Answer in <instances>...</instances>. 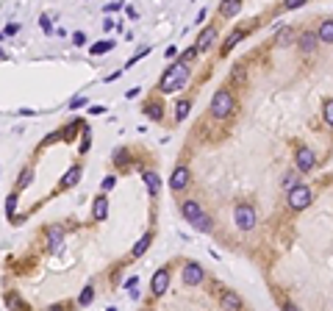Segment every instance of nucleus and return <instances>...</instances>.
I'll list each match as a JSON object with an SVG mask.
<instances>
[{
	"label": "nucleus",
	"instance_id": "nucleus-9",
	"mask_svg": "<svg viewBox=\"0 0 333 311\" xmlns=\"http://www.w3.org/2000/svg\"><path fill=\"white\" fill-rule=\"evenodd\" d=\"M316 45H319V34H311V31L300 34V50H303V53H314Z\"/></svg>",
	"mask_w": 333,
	"mask_h": 311
},
{
	"label": "nucleus",
	"instance_id": "nucleus-30",
	"mask_svg": "<svg viewBox=\"0 0 333 311\" xmlns=\"http://www.w3.org/2000/svg\"><path fill=\"white\" fill-rule=\"evenodd\" d=\"M92 147V131L89 128H83V139H81V153H86V150Z\"/></svg>",
	"mask_w": 333,
	"mask_h": 311
},
{
	"label": "nucleus",
	"instance_id": "nucleus-25",
	"mask_svg": "<svg viewBox=\"0 0 333 311\" xmlns=\"http://www.w3.org/2000/svg\"><path fill=\"white\" fill-rule=\"evenodd\" d=\"M114 48V42H100V45H92V56H103Z\"/></svg>",
	"mask_w": 333,
	"mask_h": 311
},
{
	"label": "nucleus",
	"instance_id": "nucleus-23",
	"mask_svg": "<svg viewBox=\"0 0 333 311\" xmlns=\"http://www.w3.org/2000/svg\"><path fill=\"white\" fill-rule=\"evenodd\" d=\"M175 108H178V111H175V120H178V122L186 120V114H189V100H181Z\"/></svg>",
	"mask_w": 333,
	"mask_h": 311
},
{
	"label": "nucleus",
	"instance_id": "nucleus-29",
	"mask_svg": "<svg viewBox=\"0 0 333 311\" xmlns=\"http://www.w3.org/2000/svg\"><path fill=\"white\" fill-rule=\"evenodd\" d=\"M300 184V175L297 173H286L283 175V186H286V189H291V186H297Z\"/></svg>",
	"mask_w": 333,
	"mask_h": 311
},
{
	"label": "nucleus",
	"instance_id": "nucleus-11",
	"mask_svg": "<svg viewBox=\"0 0 333 311\" xmlns=\"http://www.w3.org/2000/svg\"><path fill=\"white\" fill-rule=\"evenodd\" d=\"M244 39V28H236V31H231L228 34V39H225V45H222V56H228L233 48H236V42H242Z\"/></svg>",
	"mask_w": 333,
	"mask_h": 311
},
{
	"label": "nucleus",
	"instance_id": "nucleus-37",
	"mask_svg": "<svg viewBox=\"0 0 333 311\" xmlns=\"http://www.w3.org/2000/svg\"><path fill=\"white\" fill-rule=\"evenodd\" d=\"M86 106V97H75V100H70V108H81Z\"/></svg>",
	"mask_w": 333,
	"mask_h": 311
},
{
	"label": "nucleus",
	"instance_id": "nucleus-14",
	"mask_svg": "<svg viewBox=\"0 0 333 311\" xmlns=\"http://www.w3.org/2000/svg\"><path fill=\"white\" fill-rule=\"evenodd\" d=\"M61 239H64V233H61V228H53L50 225L48 228V245H50V250H61Z\"/></svg>",
	"mask_w": 333,
	"mask_h": 311
},
{
	"label": "nucleus",
	"instance_id": "nucleus-1",
	"mask_svg": "<svg viewBox=\"0 0 333 311\" xmlns=\"http://www.w3.org/2000/svg\"><path fill=\"white\" fill-rule=\"evenodd\" d=\"M186 84H189V64L175 61V64L166 67V72H164V78H161L158 89L161 92H178V89H184Z\"/></svg>",
	"mask_w": 333,
	"mask_h": 311
},
{
	"label": "nucleus",
	"instance_id": "nucleus-16",
	"mask_svg": "<svg viewBox=\"0 0 333 311\" xmlns=\"http://www.w3.org/2000/svg\"><path fill=\"white\" fill-rule=\"evenodd\" d=\"M239 9H242V0H222L220 3L222 17H233V14H239Z\"/></svg>",
	"mask_w": 333,
	"mask_h": 311
},
{
	"label": "nucleus",
	"instance_id": "nucleus-34",
	"mask_svg": "<svg viewBox=\"0 0 333 311\" xmlns=\"http://www.w3.org/2000/svg\"><path fill=\"white\" fill-rule=\"evenodd\" d=\"M72 42H75L78 48H81V45L86 42V34H83V31H75V34H72Z\"/></svg>",
	"mask_w": 333,
	"mask_h": 311
},
{
	"label": "nucleus",
	"instance_id": "nucleus-3",
	"mask_svg": "<svg viewBox=\"0 0 333 311\" xmlns=\"http://www.w3.org/2000/svg\"><path fill=\"white\" fill-rule=\"evenodd\" d=\"M233 222H236L239 231H253V228H256V222H258V214H256V209H253V206L239 203L236 211H233Z\"/></svg>",
	"mask_w": 333,
	"mask_h": 311
},
{
	"label": "nucleus",
	"instance_id": "nucleus-42",
	"mask_svg": "<svg viewBox=\"0 0 333 311\" xmlns=\"http://www.w3.org/2000/svg\"><path fill=\"white\" fill-rule=\"evenodd\" d=\"M111 186H114V175H108V178L103 181V189H111Z\"/></svg>",
	"mask_w": 333,
	"mask_h": 311
},
{
	"label": "nucleus",
	"instance_id": "nucleus-7",
	"mask_svg": "<svg viewBox=\"0 0 333 311\" xmlns=\"http://www.w3.org/2000/svg\"><path fill=\"white\" fill-rule=\"evenodd\" d=\"M166 286H170V269H158L153 275V281H150V289H153L155 297H161L166 292Z\"/></svg>",
	"mask_w": 333,
	"mask_h": 311
},
{
	"label": "nucleus",
	"instance_id": "nucleus-6",
	"mask_svg": "<svg viewBox=\"0 0 333 311\" xmlns=\"http://www.w3.org/2000/svg\"><path fill=\"white\" fill-rule=\"evenodd\" d=\"M203 278H206V272H203V267L197 261H189L184 267V283L186 286H197V283H203Z\"/></svg>",
	"mask_w": 333,
	"mask_h": 311
},
{
	"label": "nucleus",
	"instance_id": "nucleus-36",
	"mask_svg": "<svg viewBox=\"0 0 333 311\" xmlns=\"http://www.w3.org/2000/svg\"><path fill=\"white\" fill-rule=\"evenodd\" d=\"M136 278H128V281H125V286H128V289H131V297H136Z\"/></svg>",
	"mask_w": 333,
	"mask_h": 311
},
{
	"label": "nucleus",
	"instance_id": "nucleus-10",
	"mask_svg": "<svg viewBox=\"0 0 333 311\" xmlns=\"http://www.w3.org/2000/svg\"><path fill=\"white\" fill-rule=\"evenodd\" d=\"M214 42H217V28H206L200 34V39H197V50H200V53H203V50H211V45H214Z\"/></svg>",
	"mask_w": 333,
	"mask_h": 311
},
{
	"label": "nucleus",
	"instance_id": "nucleus-40",
	"mask_svg": "<svg viewBox=\"0 0 333 311\" xmlns=\"http://www.w3.org/2000/svg\"><path fill=\"white\" fill-rule=\"evenodd\" d=\"M231 78H233V81H242V78H244V70H242V67H236V70L231 72Z\"/></svg>",
	"mask_w": 333,
	"mask_h": 311
},
{
	"label": "nucleus",
	"instance_id": "nucleus-27",
	"mask_svg": "<svg viewBox=\"0 0 333 311\" xmlns=\"http://www.w3.org/2000/svg\"><path fill=\"white\" fill-rule=\"evenodd\" d=\"M92 297H95V289L86 286V289L81 292V297H78V303H81V305H89V303H92Z\"/></svg>",
	"mask_w": 333,
	"mask_h": 311
},
{
	"label": "nucleus",
	"instance_id": "nucleus-41",
	"mask_svg": "<svg viewBox=\"0 0 333 311\" xmlns=\"http://www.w3.org/2000/svg\"><path fill=\"white\" fill-rule=\"evenodd\" d=\"M6 305H20V308H23V303H20V297H14V294H9V297H6Z\"/></svg>",
	"mask_w": 333,
	"mask_h": 311
},
{
	"label": "nucleus",
	"instance_id": "nucleus-24",
	"mask_svg": "<svg viewBox=\"0 0 333 311\" xmlns=\"http://www.w3.org/2000/svg\"><path fill=\"white\" fill-rule=\"evenodd\" d=\"M128 162H131V156H128V150H117V153H114V164H117V167H125Z\"/></svg>",
	"mask_w": 333,
	"mask_h": 311
},
{
	"label": "nucleus",
	"instance_id": "nucleus-35",
	"mask_svg": "<svg viewBox=\"0 0 333 311\" xmlns=\"http://www.w3.org/2000/svg\"><path fill=\"white\" fill-rule=\"evenodd\" d=\"M20 31V25L17 23H12V25H6V28H3V36H14Z\"/></svg>",
	"mask_w": 333,
	"mask_h": 311
},
{
	"label": "nucleus",
	"instance_id": "nucleus-19",
	"mask_svg": "<svg viewBox=\"0 0 333 311\" xmlns=\"http://www.w3.org/2000/svg\"><path fill=\"white\" fill-rule=\"evenodd\" d=\"M106 214H108V200L106 198H97L95 200V209H92V217H95V220H106Z\"/></svg>",
	"mask_w": 333,
	"mask_h": 311
},
{
	"label": "nucleus",
	"instance_id": "nucleus-38",
	"mask_svg": "<svg viewBox=\"0 0 333 311\" xmlns=\"http://www.w3.org/2000/svg\"><path fill=\"white\" fill-rule=\"evenodd\" d=\"M42 31H45V34H50V31H53V25H50V17H42Z\"/></svg>",
	"mask_w": 333,
	"mask_h": 311
},
{
	"label": "nucleus",
	"instance_id": "nucleus-28",
	"mask_svg": "<svg viewBox=\"0 0 333 311\" xmlns=\"http://www.w3.org/2000/svg\"><path fill=\"white\" fill-rule=\"evenodd\" d=\"M322 114H325V122L333 128V100H325V106H322Z\"/></svg>",
	"mask_w": 333,
	"mask_h": 311
},
{
	"label": "nucleus",
	"instance_id": "nucleus-31",
	"mask_svg": "<svg viewBox=\"0 0 333 311\" xmlns=\"http://www.w3.org/2000/svg\"><path fill=\"white\" fill-rule=\"evenodd\" d=\"M31 178H34V173H31V170H23V173H20V181H17V186H20V189H25V186L31 184Z\"/></svg>",
	"mask_w": 333,
	"mask_h": 311
},
{
	"label": "nucleus",
	"instance_id": "nucleus-15",
	"mask_svg": "<svg viewBox=\"0 0 333 311\" xmlns=\"http://www.w3.org/2000/svg\"><path fill=\"white\" fill-rule=\"evenodd\" d=\"M78 181H81V167H70V170H67V175H64V178H61V189H70V186H75L78 184Z\"/></svg>",
	"mask_w": 333,
	"mask_h": 311
},
{
	"label": "nucleus",
	"instance_id": "nucleus-4",
	"mask_svg": "<svg viewBox=\"0 0 333 311\" xmlns=\"http://www.w3.org/2000/svg\"><path fill=\"white\" fill-rule=\"evenodd\" d=\"M311 200H314V198H311V189H308L305 184H297V186H291V189H289V206H291L294 211L308 209Z\"/></svg>",
	"mask_w": 333,
	"mask_h": 311
},
{
	"label": "nucleus",
	"instance_id": "nucleus-26",
	"mask_svg": "<svg viewBox=\"0 0 333 311\" xmlns=\"http://www.w3.org/2000/svg\"><path fill=\"white\" fill-rule=\"evenodd\" d=\"M17 200H20V195H9L6 198V214L9 217H14V211H17Z\"/></svg>",
	"mask_w": 333,
	"mask_h": 311
},
{
	"label": "nucleus",
	"instance_id": "nucleus-8",
	"mask_svg": "<svg viewBox=\"0 0 333 311\" xmlns=\"http://www.w3.org/2000/svg\"><path fill=\"white\" fill-rule=\"evenodd\" d=\"M170 186H173L175 192H184L186 186H189V167H175L173 178H170Z\"/></svg>",
	"mask_w": 333,
	"mask_h": 311
},
{
	"label": "nucleus",
	"instance_id": "nucleus-20",
	"mask_svg": "<svg viewBox=\"0 0 333 311\" xmlns=\"http://www.w3.org/2000/svg\"><path fill=\"white\" fill-rule=\"evenodd\" d=\"M316 34H319V42H333V20H325Z\"/></svg>",
	"mask_w": 333,
	"mask_h": 311
},
{
	"label": "nucleus",
	"instance_id": "nucleus-43",
	"mask_svg": "<svg viewBox=\"0 0 333 311\" xmlns=\"http://www.w3.org/2000/svg\"><path fill=\"white\" fill-rule=\"evenodd\" d=\"M103 111H106V106H92L89 108V114H103Z\"/></svg>",
	"mask_w": 333,
	"mask_h": 311
},
{
	"label": "nucleus",
	"instance_id": "nucleus-5",
	"mask_svg": "<svg viewBox=\"0 0 333 311\" xmlns=\"http://www.w3.org/2000/svg\"><path fill=\"white\" fill-rule=\"evenodd\" d=\"M316 164V153L314 150H308V147H300L297 153H294V167L300 170V173H308L311 167Z\"/></svg>",
	"mask_w": 333,
	"mask_h": 311
},
{
	"label": "nucleus",
	"instance_id": "nucleus-22",
	"mask_svg": "<svg viewBox=\"0 0 333 311\" xmlns=\"http://www.w3.org/2000/svg\"><path fill=\"white\" fill-rule=\"evenodd\" d=\"M291 36H294V31H291V28H280L278 36H275V42H278V45H289Z\"/></svg>",
	"mask_w": 333,
	"mask_h": 311
},
{
	"label": "nucleus",
	"instance_id": "nucleus-39",
	"mask_svg": "<svg viewBox=\"0 0 333 311\" xmlns=\"http://www.w3.org/2000/svg\"><path fill=\"white\" fill-rule=\"evenodd\" d=\"M303 3H305V0H286L283 6L286 9H297V6H303Z\"/></svg>",
	"mask_w": 333,
	"mask_h": 311
},
{
	"label": "nucleus",
	"instance_id": "nucleus-33",
	"mask_svg": "<svg viewBox=\"0 0 333 311\" xmlns=\"http://www.w3.org/2000/svg\"><path fill=\"white\" fill-rule=\"evenodd\" d=\"M147 117H150V120H161V106H158V103H150V106H147Z\"/></svg>",
	"mask_w": 333,
	"mask_h": 311
},
{
	"label": "nucleus",
	"instance_id": "nucleus-2",
	"mask_svg": "<svg viewBox=\"0 0 333 311\" xmlns=\"http://www.w3.org/2000/svg\"><path fill=\"white\" fill-rule=\"evenodd\" d=\"M236 108V100H233V95L228 89H220L214 95V100H211V117H217V120H225V117H231V111Z\"/></svg>",
	"mask_w": 333,
	"mask_h": 311
},
{
	"label": "nucleus",
	"instance_id": "nucleus-12",
	"mask_svg": "<svg viewBox=\"0 0 333 311\" xmlns=\"http://www.w3.org/2000/svg\"><path fill=\"white\" fill-rule=\"evenodd\" d=\"M142 178H144V184H147V195H150V198H155L158 189H161V178L155 173H142Z\"/></svg>",
	"mask_w": 333,
	"mask_h": 311
},
{
	"label": "nucleus",
	"instance_id": "nucleus-18",
	"mask_svg": "<svg viewBox=\"0 0 333 311\" xmlns=\"http://www.w3.org/2000/svg\"><path fill=\"white\" fill-rule=\"evenodd\" d=\"M150 242H153V233H144L142 239L136 242V245H133V250H131V256L133 258H139V256H144V250H147L150 247Z\"/></svg>",
	"mask_w": 333,
	"mask_h": 311
},
{
	"label": "nucleus",
	"instance_id": "nucleus-21",
	"mask_svg": "<svg viewBox=\"0 0 333 311\" xmlns=\"http://www.w3.org/2000/svg\"><path fill=\"white\" fill-rule=\"evenodd\" d=\"M192 225H195L197 231H203V233H206V231H211V225H214V222H211V217H208V214H200L195 222H192Z\"/></svg>",
	"mask_w": 333,
	"mask_h": 311
},
{
	"label": "nucleus",
	"instance_id": "nucleus-32",
	"mask_svg": "<svg viewBox=\"0 0 333 311\" xmlns=\"http://www.w3.org/2000/svg\"><path fill=\"white\" fill-rule=\"evenodd\" d=\"M197 53H200V50H197V48H189V50H184V53L178 56V61H184V64H189V61L195 59Z\"/></svg>",
	"mask_w": 333,
	"mask_h": 311
},
{
	"label": "nucleus",
	"instance_id": "nucleus-17",
	"mask_svg": "<svg viewBox=\"0 0 333 311\" xmlns=\"http://www.w3.org/2000/svg\"><path fill=\"white\" fill-rule=\"evenodd\" d=\"M181 211H184V217H186V220H189V222H195L197 217L203 214V211H200V206H197L195 200H186V203L181 206Z\"/></svg>",
	"mask_w": 333,
	"mask_h": 311
},
{
	"label": "nucleus",
	"instance_id": "nucleus-13",
	"mask_svg": "<svg viewBox=\"0 0 333 311\" xmlns=\"http://www.w3.org/2000/svg\"><path fill=\"white\" fill-rule=\"evenodd\" d=\"M220 305L228 308V311H236V308H242V300H239V294H233V292H222Z\"/></svg>",
	"mask_w": 333,
	"mask_h": 311
}]
</instances>
